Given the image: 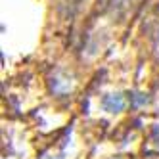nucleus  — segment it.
Returning a JSON list of instances; mask_svg holds the SVG:
<instances>
[{
    "instance_id": "nucleus-1",
    "label": "nucleus",
    "mask_w": 159,
    "mask_h": 159,
    "mask_svg": "<svg viewBox=\"0 0 159 159\" xmlns=\"http://www.w3.org/2000/svg\"><path fill=\"white\" fill-rule=\"evenodd\" d=\"M73 88H75V79H73V75L69 71L58 69L52 75V79H50V90L56 96H65V94H69Z\"/></svg>"
},
{
    "instance_id": "nucleus-2",
    "label": "nucleus",
    "mask_w": 159,
    "mask_h": 159,
    "mask_svg": "<svg viewBox=\"0 0 159 159\" xmlns=\"http://www.w3.org/2000/svg\"><path fill=\"white\" fill-rule=\"evenodd\" d=\"M127 104H129V100H127V96H125L123 92H109L100 102L102 109H104L106 113H121V111H125Z\"/></svg>"
},
{
    "instance_id": "nucleus-3",
    "label": "nucleus",
    "mask_w": 159,
    "mask_h": 159,
    "mask_svg": "<svg viewBox=\"0 0 159 159\" xmlns=\"http://www.w3.org/2000/svg\"><path fill=\"white\" fill-rule=\"evenodd\" d=\"M150 142L159 150V123L153 125V129H152V132H150Z\"/></svg>"
},
{
    "instance_id": "nucleus-4",
    "label": "nucleus",
    "mask_w": 159,
    "mask_h": 159,
    "mask_svg": "<svg viewBox=\"0 0 159 159\" xmlns=\"http://www.w3.org/2000/svg\"><path fill=\"white\" fill-rule=\"evenodd\" d=\"M129 100H136V104H134V106H146L148 102H150L148 94H134V96H130Z\"/></svg>"
}]
</instances>
